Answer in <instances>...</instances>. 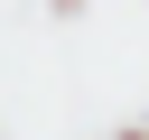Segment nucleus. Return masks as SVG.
<instances>
[{
  "label": "nucleus",
  "mask_w": 149,
  "mask_h": 140,
  "mask_svg": "<svg viewBox=\"0 0 149 140\" xmlns=\"http://www.w3.org/2000/svg\"><path fill=\"white\" fill-rule=\"evenodd\" d=\"M47 9H56V19H65V9H84V0H47Z\"/></svg>",
  "instance_id": "2"
},
{
  "label": "nucleus",
  "mask_w": 149,
  "mask_h": 140,
  "mask_svg": "<svg viewBox=\"0 0 149 140\" xmlns=\"http://www.w3.org/2000/svg\"><path fill=\"white\" fill-rule=\"evenodd\" d=\"M112 140H149V121H130V131H112Z\"/></svg>",
  "instance_id": "1"
}]
</instances>
